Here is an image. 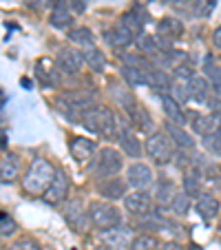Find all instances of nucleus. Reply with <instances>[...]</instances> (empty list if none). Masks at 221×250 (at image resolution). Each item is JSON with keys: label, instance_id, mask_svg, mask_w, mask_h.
<instances>
[{"label": "nucleus", "instance_id": "obj_1", "mask_svg": "<svg viewBox=\"0 0 221 250\" xmlns=\"http://www.w3.org/2000/svg\"><path fill=\"white\" fill-rule=\"evenodd\" d=\"M82 122H84V126L89 131L98 133V135L106 137V140L120 137V131H122V124L118 122V115L108 109V106H102V104L86 109L82 113Z\"/></svg>", "mask_w": 221, "mask_h": 250}, {"label": "nucleus", "instance_id": "obj_2", "mask_svg": "<svg viewBox=\"0 0 221 250\" xmlns=\"http://www.w3.org/2000/svg\"><path fill=\"white\" fill-rule=\"evenodd\" d=\"M58 168L44 157H36L31 162V166L27 168L22 177V188L29 195H44V190L51 186L53 177H56Z\"/></svg>", "mask_w": 221, "mask_h": 250}, {"label": "nucleus", "instance_id": "obj_3", "mask_svg": "<svg viewBox=\"0 0 221 250\" xmlns=\"http://www.w3.org/2000/svg\"><path fill=\"white\" fill-rule=\"evenodd\" d=\"M175 148L177 146L173 144V140L166 131H155L146 140V155L151 157V162L157 166H166L168 162H173Z\"/></svg>", "mask_w": 221, "mask_h": 250}, {"label": "nucleus", "instance_id": "obj_4", "mask_svg": "<svg viewBox=\"0 0 221 250\" xmlns=\"http://www.w3.org/2000/svg\"><path fill=\"white\" fill-rule=\"evenodd\" d=\"M89 217L93 228H98V230L115 228L122 222V215H120L118 206H113L111 202H98V199L89 204Z\"/></svg>", "mask_w": 221, "mask_h": 250}, {"label": "nucleus", "instance_id": "obj_5", "mask_svg": "<svg viewBox=\"0 0 221 250\" xmlns=\"http://www.w3.org/2000/svg\"><path fill=\"white\" fill-rule=\"evenodd\" d=\"M62 217H64V222L71 226V230H76V232H84L89 226H93L91 217H89V208L84 210L82 199H69V202H64V206H62Z\"/></svg>", "mask_w": 221, "mask_h": 250}, {"label": "nucleus", "instance_id": "obj_6", "mask_svg": "<svg viewBox=\"0 0 221 250\" xmlns=\"http://www.w3.org/2000/svg\"><path fill=\"white\" fill-rule=\"evenodd\" d=\"M124 166V157L120 151H115V148L111 146H104L98 151V162H95V173H98V177H115V175L122 170Z\"/></svg>", "mask_w": 221, "mask_h": 250}, {"label": "nucleus", "instance_id": "obj_7", "mask_svg": "<svg viewBox=\"0 0 221 250\" xmlns=\"http://www.w3.org/2000/svg\"><path fill=\"white\" fill-rule=\"evenodd\" d=\"M124 202V208L131 217H146V215H151L153 208H155V197L151 193H146V190H133L128 193L126 197L122 199Z\"/></svg>", "mask_w": 221, "mask_h": 250}, {"label": "nucleus", "instance_id": "obj_8", "mask_svg": "<svg viewBox=\"0 0 221 250\" xmlns=\"http://www.w3.org/2000/svg\"><path fill=\"white\" fill-rule=\"evenodd\" d=\"M126 182L133 190H146L155 182V173H153V168L148 164H144V162H133L126 168Z\"/></svg>", "mask_w": 221, "mask_h": 250}, {"label": "nucleus", "instance_id": "obj_9", "mask_svg": "<svg viewBox=\"0 0 221 250\" xmlns=\"http://www.w3.org/2000/svg\"><path fill=\"white\" fill-rule=\"evenodd\" d=\"M69 188H71V182H69V177H66V173L62 168H58L56 177H53L51 186L44 190L42 199L49 204V206H58V204L66 202V197H69Z\"/></svg>", "mask_w": 221, "mask_h": 250}, {"label": "nucleus", "instance_id": "obj_10", "mask_svg": "<svg viewBox=\"0 0 221 250\" xmlns=\"http://www.w3.org/2000/svg\"><path fill=\"white\" fill-rule=\"evenodd\" d=\"M86 64L84 60V53L82 49H73V47H64L58 51V66H60L64 73H71V76H76L80 73L82 66Z\"/></svg>", "mask_w": 221, "mask_h": 250}, {"label": "nucleus", "instance_id": "obj_11", "mask_svg": "<svg viewBox=\"0 0 221 250\" xmlns=\"http://www.w3.org/2000/svg\"><path fill=\"white\" fill-rule=\"evenodd\" d=\"M126 188H128V182L122 180V177H104L102 182L98 184V193L102 195L104 199L108 202H118V199H124L126 197Z\"/></svg>", "mask_w": 221, "mask_h": 250}, {"label": "nucleus", "instance_id": "obj_12", "mask_svg": "<svg viewBox=\"0 0 221 250\" xmlns=\"http://www.w3.org/2000/svg\"><path fill=\"white\" fill-rule=\"evenodd\" d=\"M95 151H98V146H95L93 140H89V137H71L69 153L78 164H89V162L93 160Z\"/></svg>", "mask_w": 221, "mask_h": 250}, {"label": "nucleus", "instance_id": "obj_13", "mask_svg": "<svg viewBox=\"0 0 221 250\" xmlns=\"http://www.w3.org/2000/svg\"><path fill=\"white\" fill-rule=\"evenodd\" d=\"M193 131L201 137L221 131V113L212 111V113H206V115H193Z\"/></svg>", "mask_w": 221, "mask_h": 250}, {"label": "nucleus", "instance_id": "obj_14", "mask_svg": "<svg viewBox=\"0 0 221 250\" xmlns=\"http://www.w3.org/2000/svg\"><path fill=\"white\" fill-rule=\"evenodd\" d=\"M104 38H106V42L111 44L113 49H124V47H128V44L133 42V31L126 27V24L120 20L118 24H113L111 29H106V33H104Z\"/></svg>", "mask_w": 221, "mask_h": 250}, {"label": "nucleus", "instance_id": "obj_15", "mask_svg": "<svg viewBox=\"0 0 221 250\" xmlns=\"http://www.w3.org/2000/svg\"><path fill=\"white\" fill-rule=\"evenodd\" d=\"M195 210H197V215L203 222H215L217 215H219V199L215 195L203 193L201 197L195 199Z\"/></svg>", "mask_w": 221, "mask_h": 250}, {"label": "nucleus", "instance_id": "obj_16", "mask_svg": "<svg viewBox=\"0 0 221 250\" xmlns=\"http://www.w3.org/2000/svg\"><path fill=\"white\" fill-rule=\"evenodd\" d=\"M166 133L170 135L173 144L179 148V151H193L195 148V137L190 135L181 124H175V122H168L166 124Z\"/></svg>", "mask_w": 221, "mask_h": 250}, {"label": "nucleus", "instance_id": "obj_17", "mask_svg": "<svg viewBox=\"0 0 221 250\" xmlns=\"http://www.w3.org/2000/svg\"><path fill=\"white\" fill-rule=\"evenodd\" d=\"M188 93H190V100H195V102H199V104L208 102L212 95L210 80H208L206 76H197V73H195L188 80Z\"/></svg>", "mask_w": 221, "mask_h": 250}, {"label": "nucleus", "instance_id": "obj_18", "mask_svg": "<svg viewBox=\"0 0 221 250\" xmlns=\"http://www.w3.org/2000/svg\"><path fill=\"white\" fill-rule=\"evenodd\" d=\"M102 241L113 250H122V248H128L131 244V235H128V228H108V230H102Z\"/></svg>", "mask_w": 221, "mask_h": 250}, {"label": "nucleus", "instance_id": "obj_19", "mask_svg": "<svg viewBox=\"0 0 221 250\" xmlns=\"http://www.w3.org/2000/svg\"><path fill=\"white\" fill-rule=\"evenodd\" d=\"M71 9L66 0H53L51 5V14H49V22L56 29H66L71 24Z\"/></svg>", "mask_w": 221, "mask_h": 250}, {"label": "nucleus", "instance_id": "obj_20", "mask_svg": "<svg viewBox=\"0 0 221 250\" xmlns=\"http://www.w3.org/2000/svg\"><path fill=\"white\" fill-rule=\"evenodd\" d=\"M120 146H122V151L126 153L128 157H141V142L137 140V135L133 133L131 126H122V131H120Z\"/></svg>", "mask_w": 221, "mask_h": 250}, {"label": "nucleus", "instance_id": "obj_21", "mask_svg": "<svg viewBox=\"0 0 221 250\" xmlns=\"http://www.w3.org/2000/svg\"><path fill=\"white\" fill-rule=\"evenodd\" d=\"M181 31H183V24L177 18H161L160 24H157V40L160 42H164V40L173 42V40H177L181 36Z\"/></svg>", "mask_w": 221, "mask_h": 250}, {"label": "nucleus", "instance_id": "obj_22", "mask_svg": "<svg viewBox=\"0 0 221 250\" xmlns=\"http://www.w3.org/2000/svg\"><path fill=\"white\" fill-rule=\"evenodd\" d=\"M36 76H38V80L44 86H56V82H58V71L53 66V62L47 60V58L36 62Z\"/></svg>", "mask_w": 221, "mask_h": 250}, {"label": "nucleus", "instance_id": "obj_23", "mask_svg": "<svg viewBox=\"0 0 221 250\" xmlns=\"http://www.w3.org/2000/svg\"><path fill=\"white\" fill-rule=\"evenodd\" d=\"M161 104H164V113H166V118H168L170 122L186 124V113H183L181 102H177L173 95H164V98H161Z\"/></svg>", "mask_w": 221, "mask_h": 250}, {"label": "nucleus", "instance_id": "obj_24", "mask_svg": "<svg viewBox=\"0 0 221 250\" xmlns=\"http://www.w3.org/2000/svg\"><path fill=\"white\" fill-rule=\"evenodd\" d=\"M153 197H155V202L160 204V206H170L173 199L177 197V186H175L170 180H160Z\"/></svg>", "mask_w": 221, "mask_h": 250}, {"label": "nucleus", "instance_id": "obj_25", "mask_svg": "<svg viewBox=\"0 0 221 250\" xmlns=\"http://www.w3.org/2000/svg\"><path fill=\"white\" fill-rule=\"evenodd\" d=\"M146 80H148V86L155 89V91H170L173 89V80H170V76L161 69H151L148 73H146Z\"/></svg>", "mask_w": 221, "mask_h": 250}, {"label": "nucleus", "instance_id": "obj_26", "mask_svg": "<svg viewBox=\"0 0 221 250\" xmlns=\"http://www.w3.org/2000/svg\"><path fill=\"white\" fill-rule=\"evenodd\" d=\"M122 78L126 80V84L128 86H148V80H146V73L148 71H144V69H137V66H131V64H124L122 66Z\"/></svg>", "mask_w": 221, "mask_h": 250}, {"label": "nucleus", "instance_id": "obj_27", "mask_svg": "<svg viewBox=\"0 0 221 250\" xmlns=\"http://www.w3.org/2000/svg\"><path fill=\"white\" fill-rule=\"evenodd\" d=\"M126 111H128V115H131V122L135 124V126H140V128H144V131L151 133L153 118L146 113L144 106H140V104H131V106H126Z\"/></svg>", "mask_w": 221, "mask_h": 250}, {"label": "nucleus", "instance_id": "obj_28", "mask_svg": "<svg viewBox=\"0 0 221 250\" xmlns=\"http://www.w3.org/2000/svg\"><path fill=\"white\" fill-rule=\"evenodd\" d=\"M20 173V162L16 155H5L0 162V177H2V184L7 182H14Z\"/></svg>", "mask_w": 221, "mask_h": 250}, {"label": "nucleus", "instance_id": "obj_29", "mask_svg": "<svg viewBox=\"0 0 221 250\" xmlns=\"http://www.w3.org/2000/svg\"><path fill=\"white\" fill-rule=\"evenodd\" d=\"M122 22L126 24L128 29L133 31V36H140V33H144V22H146V14L144 11H140V9H133V11H128V14H124L122 16Z\"/></svg>", "mask_w": 221, "mask_h": 250}, {"label": "nucleus", "instance_id": "obj_30", "mask_svg": "<svg viewBox=\"0 0 221 250\" xmlns=\"http://www.w3.org/2000/svg\"><path fill=\"white\" fill-rule=\"evenodd\" d=\"M82 53H84V60L86 64L91 66L93 71H98V73H102L104 69H106V58H104V53L100 51L98 47H89V49H82Z\"/></svg>", "mask_w": 221, "mask_h": 250}, {"label": "nucleus", "instance_id": "obj_31", "mask_svg": "<svg viewBox=\"0 0 221 250\" xmlns=\"http://www.w3.org/2000/svg\"><path fill=\"white\" fill-rule=\"evenodd\" d=\"M69 40L73 44H78L80 49H89L95 44V38H93V33H91V29L86 27H78V29H71L69 33Z\"/></svg>", "mask_w": 221, "mask_h": 250}, {"label": "nucleus", "instance_id": "obj_32", "mask_svg": "<svg viewBox=\"0 0 221 250\" xmlns=\"http://www.w3.org/2000/svg\"><path fill=\"white\" fill-rule=\"evenodd\" d=\"M135 44L141 53L146 56H153V53H160V40L157 36H148V33H140L135 38Z\"/></svg>", "mask_w": 221, "mask_h": 250}, {"label": "nucleus", "instance_id": "obj_33", "mask_svg": "<svg viewBox=\"0 0 221 250\" xmlns=\"http://www.w3.org/2000/svg\"><path fill=\"white\" fill-rule=\"evenodd\" d=\"M183 193L190 195V197H201V177L197 173H188L183 175Z\"/></svg>", "mask_w": 221, "mask_h": 250}, {"label": "nucleus", "instance_id": "obj_34", "mask_svg": "<svg viewBox=\"0 0 221 250\" xmlns=\"http://www.w3.org/2000/svg\"><path fill=\"white\" fill-rule=\"evenodd\" d=\"M160 246V241L155 239L153 235H137L131 239L126 250H155Z\"/></svg>", "mask_w": 221, "mask_h": 250}, {"label": "nucleus", "instance_id": "obj_35", "mask_svg": "<svg viewBox=\"0 0 221 250\" xmlns=\"http://www.w3.org/2000/svg\"><path fill=\"white\" fill-rule=\"evenodd\" d=\"M0 235H2V239H7V237H11V235H16V230H18V224L14 222V219L7 215V212H2L0 215Z\"/></svg>", "mask_w": 221, "mask_h": 250}, {"label": "nucleus", "instance_id": "obj_36", "mask_svg": "<svg viewBox=\"0 0 221 250\" xmlns=\"http://www.w3.org/2000/svg\"><path fill=\"white\" fill-rule=\"evenodd\" d=\"M188 206H190V195H186V193H177V197H175L173 204H170V208H173L177 215H186V212H188Z\"/></svg>", "mask_w": 221, "mask_h": 250}, {"label": "nucleus", "instance_id": "obj_37", "mask_svg": "<svg viewBox=\"0 0 221 250\" xmlns=\"http://www.w3.org/2000/svg\"><path fill=\"white\" fill-rule=\"evenodd\" d=\"M203 146H206L210 153H215V155H221V131L203 137Z\"/></svg>", "mask_w": 221, "mask_h": 250}, {"label": "nucleus", "instance_id": "obj_38", "mask_svg": "<svg viewBox=\"0 0 221 250\" xmlns=\"http://www.w3.org/2000/svg\"><path fill=\"white\" fill-rule=\"evenodd\" d=\"M9 250H40V246L33 239H29V237H20L9 246Z\"/></svg>", "mask_w": 221, "mask_h": 250}, {"label": "nucleus", "instance_id": "obj_39", "mask_svg": "<svg viewBox=\"0 0 221 250\" xmlns=\"http://www.w3.org/2000/svg\"><path fill=\"white\" fill-rule=\"evenodd\" d=\"M155 250H183V246L177 241H168V244H160Z\"/></svg>", "mask_w": 221, "mask_h": 250}, {"label": "nucleus", "instance_id": "obj_40", "mask_svg": "<svg viewBox=\"0 0 221 250\" xmlns=\"http://www.w3.org/2000/svg\"><path fill=\"white\" fill-rule=\"evenodd\" d=\"M212 44H215V49H219L221 51V24L212 31Z\"/></svg>", "mask_w": 221, "mask_h": 250}, {"label": "nucleus", "instance_id": "obj_41", "mask_svg": "<svg viewBox=\"0 0 221 250\" xmlns=\"http://www.w3.org/2000/svg\"><path fill=\"white\" fill-rule=\"evenodd\" d=\"M84 0H76V2H73V11H78V14H82V11H84Z\"/></svg>", "mask_w": 221, "mask_h": 250}, {"label": "nucleus", "instance_id": "obj_42", "mask_svg": "<svg viewBox=\"0 0 221 250\" xmlns=\"http://www.w3.org/2000/svg\"><path fill=\"white\" fill-rule=\"evenodd\" d=\"M164 2H170V5H179V2H188V0H164Z\"/></svg>", "mask_w": 221, "mask_h": 250}, {"label": "nucleus", "instance_id": "obj_43", "mask_svg": "<svg viewBox=\"0 0 221 250\" xmlns=\"http://www.w3.org/2000/svg\"><path fill=\"white\" fill-rule=\"evenodd\" d=\"M188 250H203L201 246H197V244H193V246H188Z\"/></svg>", "mask_w": 221, "mask_h": 250}]
</instances>
